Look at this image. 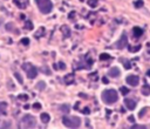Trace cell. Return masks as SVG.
<instances>
[{
  "instance_id": "1",
  "label": "cell",
  "mask_w": 150,
  "mask_h": 129,
  "mask_svg": "<svg viewBox=\"0 0 150 129\" xmlns=\"http://www.w3.org/2000/svg\"><path fill=\"white\" fill-rule=\"evenodd\" d=\"M102 101L106 105H113L115 102H117L118 100V94L115 89H106V91L102 92Z\"/></svg>"
},
{
  "instance_id": "2",
  "label": "cell",
  "mask_w": 150,
  "mask_h": 129,
  "mask_svg": "<svg viewBox=\"0 0 150 129\" xmlns=\"http://www.w3.org/2000/svg\"><path fill=\"white\" fill-rule=\"evenodd\" d=\"M62 123L66 128H79L81 126V118L79 116H63Z\"/></svg>"
},
{
  "instance_id": "3",
  "label": "cell",
  "mask_w": 150,
  "mask_h": 129,
  "mask_svg": "<svg viewBox=\"0 0 150 129\" xmlns=\"http://www.w3.org/2000/svg\"><path fill=\"white\" fill-rule=\"evenodd\" d=\"M36 6L39 8V11L42 14H48L52 12L53 9V4L51 0H35Z\"/></svg>"
},
{
  "instance_id": "4",
  "label": "cell",
  "mask_w": 150,
  "mask_h": 129,
  "mask_svg": "<svg viewBox=\"0 0 150 129\" xmlns=\"http://www.w3.org/2000/svg\"><path fill=\"white\" fill-rule=\"evenodd\" d=\"M21 126L24 128H35L36 127V118L33 115H24L21 120Z\"/></svg>"
},
{
  "instance_id": "5",
  "label": "cell",
  "mask_w": 150,
  "mask_h": 129,
  "mask_svg": "<svg viewBox=\"0 0 150 129\" xmlns=\"http://www.w3.org/2000/svg\"><path fill=\"white\" fill-rule=\"evenodd\" d=\"M127 45H128V38H127V33L126 32H123L122 33V35H121V38H120V40L114 45V47L115 48H117V49H123V48H126L127 47Z\"/></svg>"
},
{
  "instance_id": "6",
  "label": "cell",
  "mask_w": 150,
  "mask_h": 129,
  "mask_svg": "<svg viewBox=\"0 0 150 129\" xmlns=\"http://www.w3.org/2000/svg\"><path fill=\"white\" fill-rule=\"evenodd\" d=\"M126 81H127L128 85H130V86L135 87V86H137V85L139 83V77H138L137 75H128V76L126 77Z\"/></svg>"
},
{
  "instance_id": "7",
  "label": "cell",
  "mask_w": 150,
  "mask_h": 129,
  "mask_svg": "<svg viewBox=\"0 0 150 129\" xmlns=\"http://www.w3.org/2000/svg\"><path fill=\"white\" fill-rule=\"evenodd\" d=\"M124 106L129 109V110H134L136 107V101L133 99H124Z\"/></svg>"
},
{
  "instance_id": "8",
  "label": "cell",
  "mask_w": 150,
  "mask_h": 129,
  "mask_svg": "<svg viewBox=\"0 0 150 129\" xmlns=\"http://www.w3.org/2000/svg\"><path fill=\"white\" fill-rule=\"evenodd\" d=\"M36 75H38V68L31 66V67L27 69V76H28L29 79H35Z\"/></svg>"
},
{
  "instance_id": "9",
  "label": "cell",
  "mask_w": 150,
  "mask_h": 129,
  "mask_svg": "<svg viewBox=\"0 0 150 129\" xmlns=\"http://www.w3.org/2000/svg\"><path fill=\"white\" fill-rule=\"evenodd\" d=\"M120 74H121V71H120L117 67H112L108 71V75L110 77H117V76H120Z\"/></svg>"
},
{
  "instance_id": "10",
  "label": "cell",
  "mask_w": 150,
  "mask_h": 129,
  "mask_svg": "<svg viewBox=\"0 0 150 129\" xmlns=\"http://www.w3.org/2000/svg\"><path fill=\"white\" fill-rule=\"evenodd\" d=\"M40 120H41L42 123L47 124L49 121H51V116H49V114H47V113H42L41 115H40Z\"/></svg>"
},
{
  "instance_id": "11",
  "label": "cell",
  "mask_w": 150,
  "mask_h": 129,
  "mask_svg": "<svg viewBox=\"0 0 150 129\" xmlns=\"http://www.w3.org/2000/svg\"><path fill=\"white\" fill-rule=\"evenodd\" d=\"M133 34H134L135 38H139V36L143 34V29L139 28V27H134L133 28Z\"/></svg>"
},
{
  "instance_id": "12",
  "label": "cell",
  "mask_w": 150,
  "mask_h": 129,
  "mask_svg": "<svg viewBox=\"0 0 150 129\" xmlns=\"http://www.w3.org/2000/svg\"><path fill=\"white\" fill-rule=\"evenodd\" d=\"M141 93H142L143 95H145V96H147V95H150V86L145 83V85L141 88Z\"/></svg>"
},
{
  "instance_id": "13",
  "label": "cell",
  "mask_w": 150,
  "mask_h": 129,
  "mask_svg": "<svg viewBox=\"0 0 150 129\" xmlns=\"http://www.w3.org/2000/svg\"><path fill=\"white\" fill-rule=\"evenodd\" d=\"M65 82H66V85H72L74 82V75L69 74V75L65 76Z\"/></svg>"
},
{
  "instance_id": "14",
  "label": "cell",
  "mask_w": 150,
  "mask_h": 129,
  "mask_svg": "<svg viewBox=\"0 0 150 129\" xmlns=\"http://www.w3.org/2000/svg\"><path fill=\"white\" fill-rule=\"evenodd\" d=\"M7 110V103L6 102H0V115H5Z\"/></svg>"
},
{
  "instance_id": "15",
  "label": "cell",
  "mask_w": 150,
  "mask_h": 129,
  "mask_svg": "<svg viewBox=\"0 0 150 129\" xmlns=\"http://www.w3.org/2000/svg\"><path fill=\"white\" fill-rule=\"evenodd\" d=\"M35 87H36L38 91L42 92V91H45V88H46V82H45V81H39V82L36 83Z\"/></svg>"
},
{
  "instance_id": "16",
  "label": "cell",
  "mask_w": 150,
  "mask_h": 129,
  "mask_svg": "<svg viewBox=\"0 0 150 129\" xmlns=\"http://www.w3.org/2000/svg\"><path fill=\"white\" fill-rule=\"evenodd\" d=\"M87 4H88L89 7L95 8V7H97V5H98V0H88Z\"/></svg>"
},
{
  "instance_id": "17",
  "label": "cell",
  "mask_w": 150,
  "mask_h": 129,
  "mask_svg": "<svg viewBox=\"0 0 150 129\" xmlns=\"http://www.w3.org/2000/svg\"><path fill=\"white\" fill-rule=\"evenodd\" d=\"M120 61H121V62L123 64V66H124V68H126V69H130L131 64L129 62L128 60H126V59H120Z\"/></svg>"
},
{
  "instance_id": "18",
  "label": "cell",
  "mask_w": 150,
  "mask_h": 129,
  "mask_svg": "<svg viewBox=\"0 0 150 129\" xmlns=\"http://www.w3.org/2000/svg\"><path fill=\"white\" fill-rule=\"evenodd\" d=\"M60 110H61L62 113H65V114H67V113H69V110H71V108H69L68 105H62L61 107H60Z\"/></svg>"
},
{
  "instance_id": "19",
  "label": "cell",
  "mask_w": 150,
  "mask_h": 129,
  "mask_svg": "<svg viewBox=\"0 0 150 129\" xmlns=\"http://www.w3.org/2000/svg\"><path fill=\"white\" fill-rule=\"evenodd\" d=\"M112 56L109 55V54H107V53H103V54H101L100 55V60H102V61H106V60H109Z\"/></svg>"
},
{
  "instance_id": "20",
  "label": "cell",
  "mask_w": 150,
  "mask_h": 129,
  "mask_svg": "<svg viewBox=\"0 0 150 129\" xmlns=\"http://www.w3.org/2000/svg\"><path fill=\"white\" fill-rule=\"evenodd\" d=\"M14 76H15V79L18 80V82H19L20 85H22V83H24V80H22L21 74H19V73H14Z\"/></svg>"
},
{
  "instance_id": "21",
  "label": "cell",
  "mask_w": 150,
  "mask_h": 129,
  "mask_svg": "<svg viewBox=\"0 0 150 129\" xmlns=\"http://www.w3.org/2000/svg\"><path fill=\"white\" fill-rule=\"evenodd\" d=\"M41 72H42V73H45L46 75H51V74H52L51 69H49V68H48L47 66H44V67L41 68Z\"/></svg>"
},
{
  "instance_id": "22",
  "label": "cell",
  "mask_w": 150,
  "mask_h": 129,
  "mask_svg": "<svg viewBox=\"0 0 150 129\" xmlns=\"http://www.w3.org/2000/svg\"><path fill=\"white\" fill-rule=\"evenodd\" d=\"M56 66H57V69H60V71H63V69H66V65L62 61H60L59 64H56Z\"/></svg>"
},
{
  "instance_id": "23",
  "label": "cell",
  "mask_w": 150,
  "mask_h": 129,
  "mask_svg": "<svg viewBox=\"0 0 150 129\" xmlns=\"http://www.w3.org/2000/svg\"><path fill=\"white\" fill-rule=\"evenodd\" d=\"M61 29L63 31V35H65V36H67V38H68L69 35H71V33H69V28H68V27H65V26H63Z\"/></svg>"
},
{
  "instance_id": "24",
  "label": "cell",
  "mask_w": 150,
  "mask_h": 129,
  "mask_svg": "<svg viewBox=\"0 0 150 129\" xmlns=\"http://www.w3.org/2000/svg\"><path fill=\"white\" fill-rule=\"evenodd\" d=\"M18 99H19V100H21V101H27L28 100V95H26V94H20L18 96Z\"/></svg>"
},
{
  "instance_id": "25",
  "label": "cell",
  "mask_w": 150,
  "mask_h": 129,
  "mask_svg": "<svg viewBox=\"0 0 150 129\" xmlns=\"http://www.w3.org/2000/svg\"><path fill=\"white\" fill-rule=\"evenodd\" d=\"M138 49H141V45H138V46H136V47H129V51L130 52H133V53H135V52H137Z\"/></svg>"
},
{
  "instance_id": "26",
  "label": "cell",
  "mask_w": 150,
  "mask_h": 129,
  "mask_svg": "<svg viewBox=\"0 0 150 129\" xmlns=\"http://www.w3.org/2000/svg\"><path fill=\"white\" fill-rule=\"evenodd\" d=\"M25 28L29 29V31H32V29H33V24H32L31 21H26V24H25Z\"/></svg>"
},
{
  "instance_id": "27",
  "label": "cell",
  "mask_w": 150,
  "mask_h": 129,
  "mask_svg": "<svg viewBox=\"0 0 150 129\" xmlns=\"http://www.w3.org/2000/svg\"><path fill=\"white\" fill-rule=\"evenodd\" d=\"M143 6V0H137V1H135V7L136 8H141Z\"/></svg>"
},
{
  "instance_id": "28",
  "label": "cell",
  "mask_w": 150,
  "mask_h": 129,
  "mask_svg": "<svg viewBox=\"0 0 150 129\" xmlns=\"http://www.w3.org/2000/svg\"><path fill=\"white\" fill-rule=\"evenodd\" d=\"M20 42H21L22 45H25V46H28V45H29V39H28V38H22Z\"/></svg>"
},
{
  "instance_id": "29",
  "label": "cell",
  "mask_w": 150,
  "mask_h": 129,
  "mask_svg": "<svg viewBox=\"0 0 150 129\" xmlns=\"http://www.w3.org/2000/svg\"><path fill=\"white\" fill-rule=\"evenodd\" d=\"M120 91H121V93H122L123 95H127V94L129 93V89H128L127 87H121V88H120Z\"/></svg>"
},
{
  "instance_id": "30",
  "label": "cell",
  "mask_w": 150,
  "mask_h": 129,
  "mask_svg": "<svg viewBox=\"0 0 150 129\" xmlns=\"http://www.w3.org/2000/svg\"><path fill=\"white\" fill-rule=\"evenodd\" d=\"M11 124H12L11 121H5L3 123V126H1V128H11Z\"/></svg>"
},
{
  "instance_id": "31",
  "label": "cell",
  "mask_w": 150,
  "mask_h": 129,
  "mask_svg": "<svg viewBox=\"0 0 150 129\" xmlns=\"http://www.w3.org/2000/svg\"><path fill=\"white\" fill-rule=\"evenodd\" d=\"M131 128H133V129H145V128H147V126H142V124H135V126H133Z\"/></svg>"
},
{
  "instance_id": "32",
  "label": "cell",
  "mask_w": 150,
  "mask_h": 129,
  "mask_svg": "<svg viewBox=\"0 0 150 129\" xmlns=\"http://www.w3.org/2000/svg\"><path fill=\"white\" fill-rule=\"evenodd\" d=\"M33 108L35 109V110H39V109H41V105H40L39 102H35V103L33 105Z\"/></svg>"
},
{
  "instance_id": "33",
  "label": "cell",
  "mask_w": 150,
  "mask_h": 129,
  "mask_svg": "<svg viewBox=\"0 0 150 129\" xmlns=\"http://www.w3.org/2000/svg\"><path fill=\"white\" fill-rule=\"evenodd\" d=\"M147 110H148V108H147V107H145V108H143L142 110L138 113V117H143V114H144V113H145Z\"/></svg>"
},
{
  "instance_id": "34",
  "label": "cell",
  "mask_w": 150,
  "mask_h": 129,
  "mask_svg": "<svg viewBox=\"0 0 150 129\" xmlns=\"http://www.w3.org/2000/svg\"><path fill=\"white\" fill-rule=\"evenodd\" d=\"M102 82H103L104 85H108V83H109V80H108L107 77H102Z\"/></svg>"
},
{
  "instance_id": "35",
  "label": "cell",
  "mask_w": 150,
  "mask_h": 129,
  "mask_svg": "<svg viewBox=\"0 0 150 129\" xmlns=\"http://www.w3.org/2000/svg\"><path fill=\"white\" fill-rule=\"evenodd\" d=\"M82 113L83 114H89V113H91V110H89L88 108H86V109H83V110H82Z\"/></svg>"
},
{
  "instance_id": "36",
  "label": "cell",
  "mask_w": 150,
  "mask_h": 129,
  "mask_svg": "<svg viewBox=\"0 0 150 129\" xmlns=\"http://www.w3.org/2000/svg\"><path fill=\"white\" fill-rule=\"evenodd\" d=\"M128 120H129V121H130V122H134V121H135L133 116H129V118H128Z\"/></svg>"
},
{
  "instance_id": "37",
  "label": "cell",
  "mask_w": 150,
  "mask_h": 129,
  "mask_svg": "<svg viewBox=\"0 0 150 129\" xmlns=\"http://www.w3.org/2000/svg\"><path fill=\"white\" fill-rule=\"evenodd\" d=\"M147 75H148V76H150V71H149V72L147 73Z\"/></svg>"
}]
</instances>
